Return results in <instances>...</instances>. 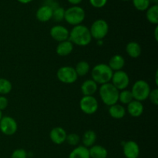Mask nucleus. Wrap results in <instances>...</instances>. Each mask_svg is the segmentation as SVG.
<instances>
[{"label": "nucleus", "instance_id": "f257e3e1", "mask_svg": "<svg viewBox=\"0 0 158 158\" xmlns=\"http://www.w3.org/2000/svg\"><path fill=\"white\" fill-rule=\"evenodd\" d=\"M90 31L89 28L83 25L75 26L69 32V40L73 44L80 46H86L90 43L92 40Z\"/></svg>", "mask_w": 158, "mask_h": 158}, {"label": "nucleus", "instance_id": "f03ea898", "mask_svg": "<svg viewBox=\"0 0 158 158\" xmlns=\"http://www.w3.org/2000/svg\"><path fill=\"white\" fill-rule=\"evenodd\" d=\"M114 72L109 67L107 64L105 63H100L94 66L91 70V76L92 80L97 84L103 85L105 83H110L111 81V78Z\"/></svg>", "mask_w": 158, "mask_h": 158}, {"label": "nucleus", "instance_id": "7ed1b4c3", "mask_svg": "<svg viewBox=\"0 0 158 158\" xmlns=\"http://www.w3.org/2000/svg\"><path fill=\"white\" fill-rule=\"evenodd\" d=\"M120 91L111 83H107L100 86L99 94L102 101L106 106H112L118 102Z\"/></svg>", "mask_w": 158, "mask_h": 158}, {"label": "nucleus", "instance_id": "20e7f679", "mask_svg": "<svg viewBox=\"0 0 158 158\" xmlns=\"http://www.w3.org/2000/svg\"><path fill=\"white\" fill-rule=\"evenodd\" d=\"M86 17L84 9L78 6H73L65 10L64 19L72 26H78L83 22Z\"/></svg>", "mask_w": 158, "mask_h": 158}, {"label": "nucleus", "instance_id": "39448f33", "mask_svg": "<svg viewBox=\"0 0 158 158\" xmlns=\"http://www.w3.org/2000/svg\"><path fill=\"white\" fill-rule=\"evenodd\" d=\"M151 90V86L148 82L143 80H139L134 83L131 91L134 100L142 102L148 99Z\"/></svg>", "mask_w": 158, "mask_h": 158}, {"label": "nucleus", "instance_id": "423d86ee", "mask_svg": "<svg viewBox=\"0 0 158 158\" xmlns=\"http://www.w3.org/2000/svg\"><path fill=\"white\" fill-rule=\"evenodd\" d=\"M90 34L92 38L97 40H101L106 36L109 32V25L105 20L97 19L91 26Z\"/></svg>", "mask_w": 158, "mask_h": 158}, {"label": "nucleus", "instance_id": "0eeeda50", "mask_svg": "<svg viewBox=\"0 0 158 158\" xmlns=\"http://www.w3.org/2000/svg\"><path fill=\"white\" fill-rule=\"evenodd\" d=\"M56 77L60 82L66 84H72L75 83L78 78L75 69L69 66L60 67L57 70Z\"/></svg>", "mask_w": 158, "mask_h": 158}, {"label": "nucleus", "instance_id": "6e6552de", "mask_svg": "<svg viewBox=\"0 0 158 158\" xmlns=\"http://www.w3.org/2000/svg\"><path fill=\"white\" fill-rule=\"evenodd\" d=\"M80 107L84 114L91 115L98 110V101L94 96H83L80 101Z\"/></svg>", "mask_w": 158, "mask_h": 158}, {"label": "nucleus", "instance_id": "1a4fd4ad", "mask_svg": "<svg viewBox=\"0 0 158 158\" xmlns=\"http://www.w3.org/2000/svg\"><path fill=\"white\" fill-rule=\"evenodd\" d=\"M18 123L16 120L9 116H4L0 120V131L6 136H12L16 133Z\"/></svg>", "mask_w": 158, "mask_h": 158}, {"label": "nucleus", "instance_id": "9d476101", "mask_svg": "<svg viewBox=\"0 0 158 158\" xmlns=\"http://www.w3.org/2000/svg\"><path fill=\"white\" fill-rule=\"evenodd\" d=\"M111 83L119 91L126 89V88L129 86L130 77L125 71H116L113 73L112 78H111Z\"/></svg>", "mask_w": 158, "mask_h": 158}, {"label": "nucleus", "instance_id": "9b49d317", "mask_svg": "<svg viewBox=\"0 0 158 158\" xmlns=\"http://www.w3.org/2000/svg\"><path fill=\"white\" fill-rule=\"evenodd\" d=\"M50 35L54 40L60 43V42L69 40V32L64 26L56 25L51 28Z\"/></svg>", "mask_w": 158, "mask_h": 158}, {"label": "nucleus", "instance_id": "f8f14e48", "mask_svg": "<svg viewBox=\"0 0 158 158\" xmlns=\"http://www.w3.org/2000/svg\"><path fill=\"white\" fill-rule=\"evenodd\" d=\"M123 151L126 158H138L140 155V147L137 142L128 140L123 143Z\"/></svg>", "mask_w": 158, "mask_h": 158}, {"label": "nucleus", "instance_id": "ddd939ff", "mask_svg": "<svg viewBox=\"0 0 158 158\" xmlns=\"http://www.w3.org/2000/svg\"><path fill=\"white\" fill-rule=\"evenodd\" d=\"M66 136H67V134H66V131L61 127H56L52 128L49 133L50 140H52V143L58 145L62 144L66 141Z\"/></svg>", "mask_w": 158, "mask_h": 158}, {"label": "nucleus", "instance_id": "4468645a", "mask_svg": "<svg viewBox=\"0 0 158 158\" xmlns=\"http://www.w3.org/2000/svg\"><path fill=\"white\" fill-rule=\"evenodd\" d=\"M52 12H53V9L50 6H47V5H44V6H41V7L37 9L35 17L40 22L46 23V22L52 19Z\"/></svg>", "mask_w": 158, "mask_h": 158}, {"label": "nucleus", "instance_id": "2eb2a0df", "mask_svg": "<svg viewBox=\"0 0 158 158\" xmlns=\"http://www.w3.org/2000/svg\"><path fill=\"white\" fill-rule=\"evenodd\" d=\"M127 112L133 117H140L143 113V104L141 102L134 100L127 104Z\"/></svg>", "mask_w": 158, "mask_h": 158}, {"label": "nucleus", "instance_id": "dca6fc26", "mask_svg": "<svg viewBox=\"0 0 158 158\" xmlns=\"http://www.w3.org/2000/svg\"><path fill=\"white\" fill-rule=\"evenodd\" d=\"M73 50V44L71 43V41L65 40V41L60 42L56 46V53L60 56H69Z\"/></svg>", "mask_w": 158, "mask_h": 158}, {"label": "nucleus", "instance_id": "f3484780", "mask_svg": "<svg viewBox=\"0 0 158 158\" xmlns=\"http://www.w3.org/2000/svg\"><path fill=\"white\" fill-rule=\"evenodd\" d=\"M98 89V84L93 80H87L81 85V92L83 96H93Z\"/></svg>", "mask_w": 158, "mask_h": 158}, {"label": "nucleus", "instance_id": "a211bd4d", "mask_svg": "<svg viewBox=\"0 0 158 158\" xmlns=\"http://www.w3.org/2000/svg\"><path fill=\"white\" fill-rule=\"evenodd\" d=\"M125 65V60L122 56L117 54V55L113 56L109 60L108 66L111 69L114 71H119L122 70Z\"/></svg>", "mask_w": 158, "mask_h": 158}, {"label": "nucleus", "instance_id": "6ab92c4d", "mask_svg": "<svg viewBox=\"0 0 158 158\" xmlns=\"http://www.w3.org/2000/svg\"><path fill=\"white\" fill-rule=\"evenodd\" d=\"M89 157L91 158H106L107 150L101 145H94L89 149Z\"/></svg>", "mask_w": 158, "mask_h": 158}, {"label": "nucleus", "instance_id": "aec40b11", "mask_svg": "<svg viewBox=\"0 0 158 158\" xmlns=\"http://www.w3.org/2000/svg\"><path fill=\"white\" fill-rule=\"evenodd\" d=\"M109 114L112 118L120 120L123 118L126 115V109L122 105L116 103L110 106Z\"/></svg>", "mask_w": 158, "mask_h": 158}, {"label": "nucleus", "instance_id": "412c9836", "mask_svg": "<svg viewBox=\"0 0 158 158\" xmlns=\"http://www.w3.org/2000/svg\"><path fill=\"white\" fill-rule=\"evenodd\" d=\"M141 46L137 42H130L126 46V52L131 58H138L141 55Z\"/></svg>", "mask_w": 158, "mask_h": 158}, {"label": "nucleus", "instance_id": "4be33fe9", "mask_svg": "<svg viewBox=\"0 0 158 158\" xmlns=\"http://www.w3.org/2000/svg\"><path fill=\"white\" fill-rule=\"evenodd\" d=\"M96 140H97V134L95 133V131H92V130L86 131L83 134V137H82V142L83 143V146L87 148L94 146Z\"/></svg>", "mask_w": 158, "mask_h": 158}, {"label": "nucleus", "instance_id": "5701e85b", "mask_svg": "<svg viewBox=\"0 0 158 158\" xmlns=\"http://www.w3.org/2000/svg\"><path fill=\"white\" fill-rule=\"evenodd\" d=\"M69 158H90L89 149L84 146L77 147L71 151Z\"/></svg>", "mask_w": 158, "mask_h": 158}, {"label": "nucleus", "instance_id": "b1692460", "mask_svg": "<svg viewBox=\"0 0 158 158\" xmlns=\"http://www.w3.org/2000/svg\"><path fill=\"white\" fill-rule=\"evenodd\" d=\"M146 16L148 22L151 24H158V5H153L147 9Z\"/></svg>", "mask_w": 158, "mask_h": 158}, {"label": "nucleus", "instance_id": "393cba45", "mask_svg": "<svg viewBox=\"0 0 158 158\" xmlns=\"http://www.w3.org/2000/svg\"><path fill=\"white\" fill-rule=\"evenodd\" d=\"M74 69H75V71L78 77L79 76L83 77V76H86L89 72L90 66H89V64L87 62L82 60V61H80L76 65V67Z\"/></svg>", "mask_w": 158, "mask_h": 158}, {"label": "nucleus", "instance_id": "a878e982", "mask_svg": "<svg viewBox=\"0 0 158 158\" xmlns=\"http://www.w3.org/2000/svg\"><path fill=\"white\" fill-rule=\"evenodd\" d=\"M134 100V97H133V94L131 90L123 89V90H121V92L119 93L118 101H120L122 104L127 105Z\"/></svg>", "mask_w": 158, "mask_h": 158}, {"label": "nucleus", "instance_id": "bb28decb", "mask_svg": "<svg viewBox=\"0 0 158 158\" xmlns=\"http://www.w3.org/2000/svg\"><path fill=\"white\" fill-rule=\"evenodd\" d=\"M12 85L9 80L6 78H0V94L6 95L12 91Z\"/></svg>", "mask_w": 158, "mask_h": 158}, {"label": "nucleus", "instance_id": "cd10ccee", "mask_svg": "<svg viewBox=\"0 0 158 158\" xmlns=\"http://www.w3.org/2000/svg\"><path fill=\"white\" fill-rule=\"evenodd\" d=\"M150 0H133V5L138 11H146L150 7Z\"/></svg>", "mask_w": 158, "mask_h": 158}, {"label": "nucleus", "instance_id": "c85d7f7f", "mask_svg": "<svg viewBox=\"0 0 158 158\" xmlns=\"http://www.w3.org/2000/svg\"><path fill=\"white\" fill-rule=\"evenodd\" d=\"M65 9L63 7H56L52 12V18L56 22H61L64 19Z\"/></svg>", "mask_w": 158, "mask_h": 158}, {"label": "nucleus", "instance_id": "c756f323", "mask_svg": "<svg viewBox=\"0 0 158 158\" xmlns=\"http://www.w3.org/2000/svg\"><path fill=\"white\" fill-rule=\"evenodd\" d=\"M80 140V138L78 134L73 133V134H67L66 141L67 142L68 144L71 145V146H76V145H77L79 143Z\"/></svg>", "mask_w": 158, "mask_h": 158}, {"label": "nucleus", "instance_id": "7c9ffc66", "mask_svg": "<svg viewBox=\"0 0 158 158\" xmlns=\"http://www.w3.org/2000/svg\"><path fill=\"white\" fill-rule=\"evenodd\" d=\"M148 99L155 106L158 105V89H154L151 90L149 96H148Z\"/></svg>", "mask_w": 158, "mask_h": 158}, {"label": "nucleus", "instance_id": "2f4dec72", "mask_svg": "<svg viewBox=\"0 0 158 158\" xmlns=\"http://www.w3.org/2000/svg\"><path fill=\"white\" fill-rule=\"evenodd\" d=\"M11 158H27V153L23 149H16L12 152Z\"/></svg>", "mask_w": 158, "mask_h": 158}, {"label": "nucleus", "instance_id": "473e14b6", "mask_svg": "<svg viewBox=\"0 0 158 158\" xmlns=\"http://www.w3.org/2000/svg\"><path fill=\"white\" fill-rule=\"evenodd\" d=\"M107 0H89L91 6L97 9H100L106 6Z\"/></svg>", "mask_w": 158, "mask_h": 158}, {"label": "nucleus", "instance_id": "72a5a7b5", "mask_svg": "<svg viewBox=\"0 0 158 158\" xmlns=\"http://www.w3.org/2000/svg\"><path fill=\"white\" fill-rule=\"evenodd\" d=\"M9 104V100L4 96H0V110L2 111L6 109Z\"/></svg>", "mask_w": 158, "mask_h": 158}, {"label": "nucleus", "instance_id": "f704fd0d", "mask_svg": "<svg viewBox=\"0 0 158 158\" xmlns=\"http://www.w3.org/2000/svg\"><path fill=\"white\" fill-rule=\"evenodd\" d=\"M67 1L69 2L70 4L74 5V6H77V5H79L80 3H81L83 0H67Z\"/></svg>", "mask_w": 158, "mask_h": 158}, {"label": "nucleus", "instance_id": "c9c22d12", "mask_svg": "<svg viewBox=\"0 0 158 158\" xmlns=\"http://www.w3.org/2000/svg\"><path fill=\"white\" fill-rule=\"evenodd\" d=\"M19 2L22 3V4H28V3L31 2L32 0H17Z\"/></svg>", "mask_w": 158, "mask_h": 158}, {"label": "nucleus", "instance_id": "e433bc0d", "mask_svg": "<svg viewBox=\"0 0 158 158\" xmlns=\"http://www.w3.org/2000/svg\"><path fill=\"white\" fill-rule=\"evenodd\" d=\"M157 31H158V27H157V26H156V28H155V39H156V40H157V41L158 40V38H157Z\"/></svg>", "mask_w": 158, "mask_h": 158}, {"label": "nucleus", "instance_id": "4c0bfd02", "mask_svg": "<svg viewBox=\"0 0 158 158\" xmlns=\"http://www.w3.org/2000/svg\"><path fill=\"white\" fill-rule=\"evenodd\" d=\"M150 1H151V2H154V5H155V4L157 5L158 0H150Z\"/></svg>", "mask_w": 158, "mask_h": 158}, {"label": "nucleus", "instance_id": "58836bf2", "mask_svg": "<svg viewBox=\"0 0 158 158\" xmlns=\"http://www.w3.org/2000/svg\"><path fill=\"white\" fill-rule=\"evenodd\" d=\"M3 116H2V112L1 110H0V120H1L2 119V117Z\"/></svg>", "mask_w": 158, "mask_h": 158}, {"label": "nucleus", "instance_id": "ea45409f", "mask_svg": "<svg viewBox=\"0 0 158 158\" xmlns=\"http://www.w3.org/2000/svg\"><path fill=\"white\" fill-rule=\"evenodd\" d=\"M122 1H129V0H122Z\"/></svg>", "mask_w": 158, "mask_h": 158}]
</instances>
